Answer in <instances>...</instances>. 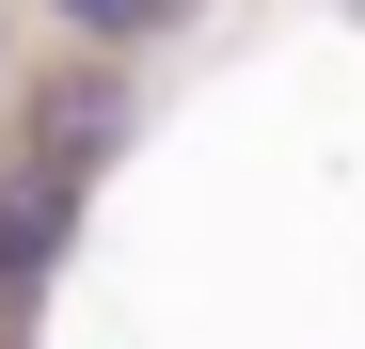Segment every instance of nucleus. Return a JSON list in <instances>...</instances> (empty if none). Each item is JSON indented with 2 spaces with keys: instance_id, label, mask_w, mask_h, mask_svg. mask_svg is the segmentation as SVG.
<instances>
[{
  "instance_id": "1",
  "label": "nucleus",
  "mask_w": 365,
  "mask_h": 349,
  "mask_svg": "<svg viewBox=\"0 0 365 349\" xmlns=\"http://www.w3.org/2000/svg\"><path fill=\"white\" fill-rule=\"evenodd\" d=\"M128 127H143L128 64H64V80L32 95V143H16V159H48V174L80 191V174H111V159H128Z\"/></svg>"
},
{
  "instance_id": "2",
  "label": "nucleus",
  "mask_w": 365,
  "mask_h": 349,
  "mask_svg": "<svg viewBox=\"0 0 365 349\" xmlns=\"http://www.w3.org/2000/svg\"><path fill=\"white\" fill-rule=\"evenodd\" d=\"M64 239H80V191H64L48 159H0V318H32V302H48Z\"/></svg>"
},
{
  "instance_id": "3",
  "label": "nucleus",
  "mask_w": 365,
  "mask_h": 349,
  "mask_svg": "<svg viewBox=\"0 0 365 349\" xmlns=\"http://www.w3.org/2000/svg\"><path fill=\"white\" fill-rule=\"evenodd\" d=\"M80 48H143V32H175V0H48Z\"/></svg>"
},
{
  "instance_id": "4",
  "label": "nucleus",
  "mask_w": 365,
  "mask_h": 349,
  "mask_svg": "<svg viewBox=\"0 0 365 349\" xmlns=\"http://www.w3.org/2000/svg\"><path fill=\"white\" fill-rule=\"evenodd\" d=\"M175 16H191V0H175Z\"/></svg>"
}]
</instances>
